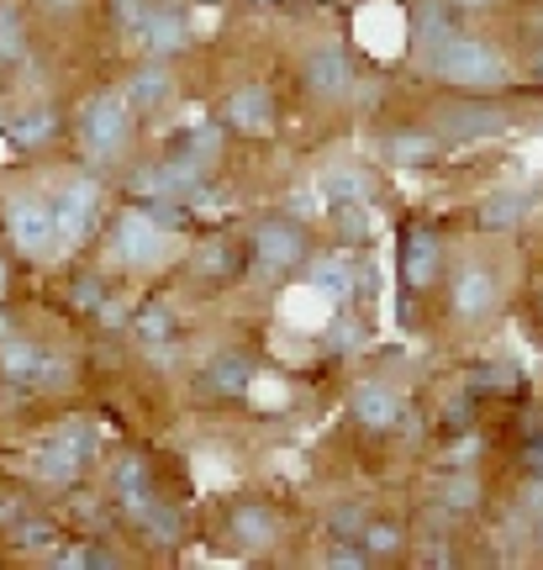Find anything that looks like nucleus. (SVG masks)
Instances as JSON below:
<instances>
[{
	"instance_id": "obj_1",
	"label": "nucleus",
	"mask_w": 543,
	"mask_h": 570,
	"mask_svg": "<svg viewBox=\"0 0 543 570\" xmlns=\"http://www.w3.org/2000/svg\"><path fill=\"white\" fill-rule=\"evenodd\" d=\"M427 69L448 85H464V90H502V85L512 80V75H506V59L491 42L448 32V27L427 42Z\"/></svg>"
},
{
	"instance_id": "obj_2",
	"label": "nucleus",
	"mask_w": 543,
	"mask_h": 570,
	"mask_svg": "<svg viewBox=\"0 0 543 570\" xmlns=\"http://www.w3.org/2000/svg\"><path fill=\"white\" fill-rule=\"evenodd\" d=\"M75 138L90 159H117L127 138H132V106L121 101V96H96V101L80 111V122H75Z\"/></svg>"
},
{
	"instance_id": "obj_3",
	"label": "nucleus",
	"mask_w": 543,
	"mask_h": 570,
	"mask_svg": "<svg viewBox=\"0 0 543 570\" xmlns=\"http://www.w3.org/2000/svg\"><path fill=\"white\" fill-rule=\"evenodd\" d=\"M90 454H96V433L85 423H59L42 439L32 470H38V481H48V487H69V481L90 465Z\"/></svg>"
},
{
	"instance_id": "obj_4",
	"label": "nucleus",
	"mask_w": 543,
	"mask_h": 570,
	"mask_svg": "<svg viewBox=\"0 0 543 570\" xmlns=\"http://www.w3.org/2000/svg\"><path fill=\"white\" fill-rule=\"evenodd\" d=\"M0 365H6V381L27 391H53L63 386V360L48 354L38 344H21L11 333H0Z\"/></svg>"
},
{
	"instance_id": "obj_5",
	"label": "nucleus",
	"mask_w": 543,
	"mask_h": 570,
	"mask_svg": "<svg viewBox=\"0 0 543 570\" xmlns=\"http://www.w3.org/2000/svg\"><path fill=\"white\" fill-rule=\"evenodd\" d=\"M111 259L127 269H148L164 254V227L148 217V212H121L117 227H111Z\"/></svg>"
},
{
	"instance_id": "obj_6",
	"label": "nucleus",
	"mask_w": 543,
	"mask_h": 570,
	"mask_svg": "<svg viewBox=\"0 0 543 570\" xmlns=\"http://www.w3.org/2000/svg\"><path fill=\"white\" fill-rule=\"evenodd\" d=\"M6 238L21 248V254H48V248L59 244V233H53V202H42V196H17V202L6 206Z\"/></svg>"
},
{
	"instance_id": "obj_7",
	"label": "nucleus",
	"mask_w": 543,
	"mask_h": 570,
	"mask_svg": "<svg viewBox=\"0 0 543 570\" xmlns=\"http://www.w3.org/2000/svg\"><path fill=\"white\" fill-rule=\"evenodd\" d=\"M502 302V281H496V269L491 265H460L454 285H448V312L460 317V323H485L491 312Z\"/></svg>"
},
{
	"instance_id": "obj_8",
	"label": "nucleus",
	"mask_w": 543,
	"mask_h": 570,
	"mask_svg": "<svg viewBox=\"0 0 543 570\" xmlns=\"http://www.w3.org/2000/svg\"><path fill=\"white\" fill-rule=\"evenodd\" d=\"M96 212H101V190L90 180H75L63 190L59 202H53V233H59V244H85L90 238V227H96Z\"/></svg>"
},
{
	"instance_id": "obj_9",
	"label": "nucleus",
	"mask_w": 543,
	"mask_h": 570,
	"mask_svg": "<svg viewBox=\"0 0 543 570\" xmlns=\"http://www.w3.org/2000/svg\"><path fill=\"white\" fill-rule=\"evenodd\" d=\"M443 269V244L433 227H412L402 244V281L412 285V291H427V285L438 281Z\"/></svg>"
},
{
	"instance_id": "obj_10",
	"label": "nucleus",
	"mask_w": 543,
	"mask_h": 570,
	"mask_svg": "<svg viewBox=\"0 0 543 570\" xmlns=\"http://www.w3.org/2000/svg\"><path fill=\"white\" fill-rule=\"evenodd\" d=\"M402 391L385 386V381H364L359 391H354V417H359V428H369V433H385V428L402 423Z\"/></svg>"
},
{
	"instance_id": "obj_11",
	"label": "nucleus",
	"mask_w": 543,
	"mask_h": 570,
	"mask_svg": "<svg viewBox=\"0 0 543 570\" xmlns=\"http://www.w3.org/2000/svg\"><path fill=\"white\" fill-rule=\"evenodd\" d=\"M254 254H259L264 265H302L306 259V238H302V227L296 223H280V217H269V223L254 227Z\"/></svg>"
},
{
	"instance_id": "obj_12",
	"label": "nucleus",
	"mask_w": 543,
	"mask_h": 570,
	"mask_svg": "<svg viewBox=\"0 0 543 570\" xmlns=\"http://www.w3.org/2000/svg\"><path fill=\"white\" fill-rule=\"evenodd\" d=\"M138 38L148 53H180L190 42V21L180 6H159V11H142L138 17Z\"/></svg>"
},
{
	"instance_id": "obj_13",
	"label": "nucleus",
	"mask_w": 543,
	"mask_h": 570,
	"mask_svg": "<svg viewBox=\"0 0 543 570\" xmlns=\"http://www.w3.org/2000/svg\"><path fill=\"white\" fill-rule=\"evenodd\" d=\"M317 196L327 206H348V202H369L375 196V175L364 164H327L317 175Z\"/></svg>"
},
{
	"instance_id": "obj_14",
	"label": "nucleus",
	"mask_w": 543,
	"mask_h": 570,
	"mask_svg": "<svg viewBox=\"0 0 543 570\" xmlns=\"http://www.w3.org/2000/svg\"><path fill=\"white\" fill-rule=\"evenodd\" d=\"M306 85L323 96V101H338L354 90V63L343 59L338 48H317L312 59H306Z\"/></svg>"
},
{
	"instance_id": "obj_15",
	"label": "nucleus",
	"mask_w": 543,
	"mask_h": 570,
	"mask_svg": "<svg viewBox=\"0 0 543 570\" xmlns=\"http://www.w3.org/2000/svg\"><path fill=\"white\" fill-rule=\"evenodd\" d=\"M227 122L238 127V132H269V127H275V96H269L264 85H243V90H233Z\"/></svg>"
},
{
	"instance_id": "obj_16",
	"label": "nucleus",
	"mask_w": 543,
	"mask_h": 570,
	"mask_svg": "<svg viewBox=\"0 0 543 570\" xmlns=\"http://www.w3.org/2000/svg\"><path fill=\"white\" fill-rule=\"evenodd\" d=\"M233 539L243 550H269L280 539V518L264 508V502H238L233 508Z\"/></svg>"
},
{
	"instance_id": "obj_17",
	"label": "nucleus",
	"mask_w": 543,
	"mask_h": 570,
	"mask_svg": "<svg viewBox=\"0 0 543 570\" xmlns=\"http://www.w3.org/2000/svg\"><path fill=\"white\" fill-rule=\"evenodd\" d=\"M506 117L502 111H491V106H460V111H448V122H443V138L448 142H464V138H485V132H502Z\"/></svg>"
},
{
	"instance_id": "obj_18",
	"label": "nucleus",
	"mask_w": 543,
	"mask_h": 570,
	"mask_svg": "<svg viewBox=\"0 0 543 570\" xmlns=\"http://www.w3.org/2000/svg\"><path fill=\"white\" fill-rule=\"evenodd\" d=\"M111 487H117V497L127 502V512L138 508V502H148V497H154L148 465H142L138 454H127V460H117V470H111Z\"/></svg>"
},
{
	"instance_id": "obj_19",
	"label": "nucleus",
	"mask_w": 543,
	"mask_h": 570,
	"mask_svg": "<svg viewBox=\"0 0 543 570\" xmlns=\"http://www.w3.org/2000/svg\"><path fill=\"white\" fill-rule=\"evenodd\" d=\"M196 275H201V281H211V285L233 281V275H238V248L227 244V238L201 244V248H196Z\"/></svg>"
},
{
	"instance_id": "obj_20",
	"label": "nucleus",
	"mask_w": 543,
	"mask_h": 570,
	"mask_svg": "<svg viewBox=\"0 0 543 570\" xmlns=\"http://www.w3.org/2000/svg\"><path fill=\"white\" fill-rule=\"evenodd\" d=\"M248 381H254V365H248L243 354H217V360H211V370H206V386L221 391V396H238V391H248Z\"/></svg>"
},
{
	"instance_id": "obj_21",
	"label": "nucleus",
	"mask_w": 543,
	"mask_h": 570,
	"mask_svg": "<svg viewBox=\"0 0 543 570\" xmlns=\"http://www.w3.org/2000/svg\"><path fill=\"white\" fill-rule=\"evenodd\" d=\"M438 142L433 132H391L385 138V159H396V164H433L438 159Z\"/></svg>"
},
{
	"instance_id": "obj_22",
	"label": "nucleus",
	"mask_w": 543,
	"mask_h": 570,
	"mask_svg": "<svg viewBox=\"0 0 543 570\" xmlns=\"http://www.w3.org/2000/svg\"><path fill=\"white\" fill-rule=\"evenodd\" d=\"M121 101L132 106V117H138V111H154V106H164V101H169V75H164V69H142L138 80L121 90Z\"/></svg>"
},
{
	"instance_id": "obj_23",
	"label": "nucleus",
	"mask_w": 543,
	"mask_h": 570,
	"mask_svg": "<svg viewBox=\"0 0 543 570\" xmlns=\"http://www.w3.org/2000/svg\"><path fill=\"white\" fill-rule=\"evenodd\" d=\"M132 518H138L142 533H154L159 544H175V539H180V512H175V508H164L159 497H148V502H138V508H132Z\"/></svg>"
},
{
	"instance_id": "obj_24",
	"label": "nucleus",
	"mask_w": 543,
	"mask_h": 570,
	"mask_svg": "<svg viewBox=\"0 0 543 570\" xmlns=\"http://www.w3.org/2000/svg\"><path fill=\"white\" fill-rule=\"evenodd\" d=\"M312 281H317V291H323L327 302H343V296L354 291V265H348L343 254H327L323 265L312 269Z\"/></svg>"
},
{
	"instance_id": "obj_25",
	"label": "nucleus",
	"mask_w": 543,
	"mask_h": 570,
	"mask_svg": "<svg viewBox=\"0 0 543 570\" xmlns=\"http://www.w3.org/2000/svg\"><path fill=\"white\" fill-rule=\"evenodd\" d=\"M132 333H138L142 348H169V344H175V317H169L164 306H148V312H138Z\"/></svg>"
},
{
	"instance_id": "obj_26",
	"label": "nucleus",
	"mask_w": 543,
	"mask_h": 570,
	"mask_svg": "<svg viewBox=\"0 0 543 570\" xmlns=\"http://www.w3.org/2000/svg\"><path fill=\"white\" fill-rule=\"evenodd\" d=\"M402 539H406V533L396 529V523H364V529H359L364 554H396V550H402Z\"/></svg>"
},
{
	"instance_id": "obj_27",
	"label": "nucleus",
	"mask_w": 543,
	"mask_h": 570,
	"mask_svg": "<svg viewBox=\"0 0 543 570\" xmlns=\"http://www.w3.org/2000/svg\"><path fill=\"white\" fill-rule=\"evenodd\" d=\"M517 217H523V202H517V196H496V202H491V206L481 212V223H485V227H512Z\"/></svg>"
},
{
	"instance_id": "obj_28",
	"label": "nucleus",
	"mask_w": 543,
	"mask_h": 570,
	"mask_svg": "<svg viewBox=\"0 0 543 570\" xmlns=\"http://www.w3.org/2000/svg\"><path fill=\"white\" fill-rule=\"evenodd\" d=\"M11 539H17L21 550H42V544L53 539V523H42V518H21V523H17V533H11Z\"/></svg>"
},
{
	"instance_id": "obj_29",
	"label": "nucleus",
	"mask_w": 543,
	"mask_h": 570,
	"mask_svg": "<svg viewBox=\"0 0 543 570\" xmlns=\"http://www.w3.org/2000/svg\"><path fill=\"white\" fill-rule=\"evenodd\" d=\"M438 502H443V508H454V512H470V508H475V481H470V475H460V481H448Z\"/></svg>"
},
{
	"instance_id": "obj_30",
	"label": "nucleus",
	"mask_w": 543,
	"mask_h": 570,
	"mask_svg": "<svg viewBox=\"0 0 543 570\" xmlns=\"http://www.w3.org/2000/svg\"><path fill=\"white\" fill-rule=\"evenodd\" d=\"M0 59H6V63L21 59V27H17V11H0Z\"/></svg>"
},
{
	"instance_id": "obj_31",
	"label": "nucleus",
	"mask_w": 543,
	"mask_h": 570,
	"mask_svg": "<svg viewBox=\"0 0 543 570\" xmlns=\"http://www.w3.org/2000/svg\"><path fill=\"white\" fill-rule=\"evenodd\" d=\"M354 338H359V323H354V317H338V323L327 327V348H333V354H343Z\"/></svg>"
},
{
	"instance_id": "obj_32",
	"label": "nucleus",
	"mask_w": 543,
	"mask_h": 570,
	"mask_svg": "<svg viewBox=\"0 0 543 570\" xmlns=\"http://www.w3.org/2000/svg\"><path fill=\"white\" fill-rule=\"evenodd\" d=\"M359 529H364V512H354V508L333 512V533H338V539H354V544H359Z\"/></svg>"
},
{
	"instance_id": "obj_33",
	"label": "nucleus",
	"mask_w": 543,
	"mask_h": 570,
	"mask_svg": "<svg viewBox=\"0 0 543 570\" xmlns=\"http://www.w3.org/2000/svg\"><path fill=\"white\" fill-rule=\"evenodd\" d=\"M364 560H369V554H364V544H359V550H354V544H333V550H327V566H354V570H359Z\"/></svg>"
},
{
	"instance_id": "obj_34",
	"label": "nucleus",
	"mask_w": 543,
	"mask_h": 570,
	"mask_svg": "<svg viewBox=\"0 0 543 570\" xmlns=\"http://www.w3.org/2000/svg\"><path fill=\"white\" fill-rule=\"evenodd\" d=\"M48 127H53V122H48V117L38 111V122H21V127H17V138H42Z\"/></svg>"
},
{
	"instance_id": "obj_35",
	"label": "nucleus",
	"mask_w": 543,
	"mask_h": 570,
	"mask_svg": "<svg viewBox=\"0 0 543 570\" xmlns=\"http://www.w3.org/2000/svg\"><path fill=\"white\" fill-rule=\"evenodd\" d=\"M448 6H464V11H485V6H496V0H448Z\"/></svg>"
},
{
	"instance_id": "obj_36",
	"label": "nucleus",
	"mask_w": 543,
	"mask_h": 570,
	"mask_svg": "<svg viewBox=\"0 0 543 570\" xmlns=\"http://www.w3.org/2000/svg\"><path fill=\"white\" fill-rule=\"evenodd\" d=\"M42 6H48V11H75L80 0H42Z\"/></svg>"
},
{
	"instance_id": "obj_37",
	"label": "nucleus",
	"mask_w": 543,
	"mask_h": 570,
	"mask_svg": "<svg viewBox=\"0 0 543 570\" xmlns=\"http://www.w3.org/2000/svg\"><path fill=\"white\" fill-rule=\"evenodd\" d=\"M533 80H543V53H539V59H533Z\"/></svg>"
},
{
	"instance_id": "obj_38",
	"label": "nucleus",
	"mask_w": 543,
	"mask_h": 570,
	"mask_svg": "<svg viewBox=\"0 0 543 570\" xmlns=\"http://www.w3.org/2000/svg\"><path fill=\"white\" fill-rule=\"evenodd\" d=\"M539 539H543V512H539Z\"/></svg>"
},
{
	"instance_id": "obj_39",
	"label": "nucleus",
	"mask_w": 543,
	"mask_h": 570,
	"mask_svg": "<svg viewBox=\"0 0 543 570\" xmlns=\"http://www.w3.org/2000/svg\"><path fill=\"white\" fill-rule=\"evenodd\" d=\"M0 285H6V265H0Z\"/></svg>"
}]
</instances>
